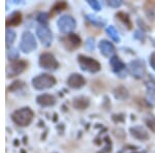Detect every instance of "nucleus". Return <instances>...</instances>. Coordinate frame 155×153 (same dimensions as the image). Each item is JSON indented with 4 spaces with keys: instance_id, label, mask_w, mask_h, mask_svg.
Here are the masks:
<instances>
[{
    "instance_id": "1",
    "label": "nucleus",
    "mask_w": 155,
    "mask_h": 153,
    "mask_svg": "<svg viewBox=\"0 0 155 153\" xmlns=\"http://www.w3.org/2000/svg\"><path fill=\"white\" fill-rule=\"evenodd\" d=\"M34 117V113L30 108H22V109L16 110L12 114V120L19 126H28L31 123Z\"/></svg>"
},
{
    "instance_id": "2",
    "label": "nucleus",
    "mask_w": 155,
    "mask_h": 153,
    "mask_svg": "<svg viewBox=\"0 0 155 153\" xmlns=\"http://www.w3.org/2000/svg\"><path fill=\"white\" fill-rule=\"evenodd\" d=\"M78 62H79L81 69L84 72L95 74V72H98L101 69V65L97 60L91 58V57L85 56V55L80 54L78 56Z\"/></svg>"
},
{
    "instance_id": "3",
    "label": "nucleus",
    "mask_w": 155,
    "mask_h": 153,
    "mask_svg": "<svg viewBox=\"0 0 155 153\" xmlns=\"http://www.w3.org/2000/svg\"><path fill=\"white\" fill-rule=\"evenodd\" d=\"M56 84V79L49 74H41L32 79V85L36 90L52 88Z\"/></svg>"
},
{
    "instance_id": "4",
    "label": "nucleus",
    "mask_w": 155,
    "mask_h": 153,
    "mask_svg": "<svg viewBox=\"0 0 155 153\" xmlns=\"http://www.w3.org/2000/svg\"><path fill=\"white\" fill-rule=\"evenodd\" d=\"M37 48V42L35 37L30 31H25L21 37L20 42V50L24 53H31Z\"/></svg>"
},
{
    "instance_id": "5",
    "label": "nucleus",
    "mask_w": 155,
    "mask_h": 153,
    "mask_svg": "<svg viewBox=\"0 0 155 153\" xmlns=\"http://www.w3.org/2000/svg\"><path fill=\"white\" fill-rule=\"evenodd\" d=\"M127 71L136 79H142L146 72L145 62L141 59H134L130 61L127 65Z\"/></svg>"
},
{
    "instance_id": "6",
    "label": "nucleus",
    "mask_w": 155,
    "mask_h": 153,
    "mask_svg": "<svg viewBox=\"0 0 155 153\" xmlns=\"http://www.w3.org/2000/svg\"><path fill=\"white\" fill-rule=\"evenodd\" d=\"M39 65L47 71H56L59 67V62L50 52H44L39 56Z\"/></svg>"
},
{
    "instance_id": "7",
    "label": "nucleus",
    "mask_w": 155,
    "mask_h": 153,
    "mask_svg": "<svg viewBox=\"0 0 155 153\" xmlns=\"http://www.w3.org/2000/svg\"><path fill=\"white\" fill-rule=\"evenodd\" d=\"M57 25H58V28L62 33H68L69 34L72 30L76 28L77 22L71 16L64 15V16H62L59 18L58 22H57Z\"/></svg>"
},
{
    "instance_id": "8",
    "label": "nucleus",
    "mask_w": 155,
    "mask_h": 153,
    "mask_svg": "<svg viewBox=\"0 0 155 153\" xmlns=\"http://www.w3.org/2000/svg\"><path fill=\"white\" fill-rule=\"evenodd\" d=\"M36 35L42 44V46L49 48L52 45V42H53V33H52V31L50 30L48 26H42V25H41V26L37 27Z\"/></svg>"
},
{
    "instance_id": "9",
    "label": "nucleus",
    "mask_w": 155,
    "mask_h": 153,
    "mask_svg": "<svg viewBox=\"0 0 155 153\" xmlns=\"http://www.w3.org/2000/svg\"><path fill=\"white\" fill-rule=\"evenodd\" d=\"M28 66V63H27L25 60H15V61L11 62V65L7 68V77H16L18 75L22 74L25 69Z\"/></svg>"
},
{
    "instance_id": "10",
    "label": "nucleus",
    "mask_w": 155,
    "mask_h": 153,
    "mask_svg": "<svg viewBox=\"0 0 155 153\" xmlns=\"http://www.w3.org/2000/svg\"><path fill=\"white\" fill-rule=\"evenodd\" d=\"M110 65H111L113 72H115L117 76H119L120 78L125 77L127 67L125 63L118 56H115L114 55L113 57H111V59H110Z\"/></svg>"
},
{
    "instance_id": "11",
    "label": "nucleus",
    "mask_w": 155,
    "mask_h": 153,
    "mask_svg": "<svg viewBox=\"0 0 155 153\" xmlns=\"http://www.w3.org/2000/svg\"><path fill=\"white\" fill-rule=\"evenodd\" d=\"M81 38H80L79 35L74 33H69L67 34V36L65 38H63V44L65 48L68 51H74V50L78 49L80 46H81Z\"/></svg>"
},
{
    "instance_id": "12",
    "label": "nucleus",
    "mask_w": 155,
    "mask_h": 153,
    "mask_svg": "<svg viewBox=\"0 0 155 153\" xmlns=\"http://www.w3.org/2000/svg\"><path fill=\"white\" fill-rule=\"evenodd\" d=\"M67 85L72 89H80L86 84L85 78L80 74H71V76L67 78Z\"/></svg>"
},
{
    "instance_id": "13",
    "label": "nucleus",
    "mask_w": 155,
    "mask_h": 153,
    "mask_svg": "<svg viewBox=\"0 0 155 153\" xmlns=\"http://www.w3.org/2000/svg\"><path fill=\"white\" fill-rule=\"evenodd\" d=\"M98 48H99V51H101V54L102 56L107 57H113V55L115 53V47L112 42H110L109 41H106V39H102V41L99 42L98 44Z\"/></svg>"
},
{
    "instance_id": "14",
    "label": "nucleus",
    "mask_w": 155,
    "mask_h": 153,
    "mask_svg": "<svg viewBox=\"0 0 155 153\" xmlns=\"http://www.w3.org/2000/svg\"><path fill=\"white\" fill-rule=\"evenodd\" d=\"M130 134L134 139L140 140V141H146L149 139V134L142 125H137V126L130 127L129 129Z\"/></svg>"
},
{
    "instance_id": "15",
    "label": "nucleus",
    "mask_w": 155,
    "mask_h": 153,
    "mask_svg": "<svg viewBox=\"0 0 155 153\" xmlns=\"http://www.w3.org/2000/svg\"><path fill=\"white\" fill-rule=\"evenodd\" d=\"M36 101L41 107H52L56 104V99L53 95L51 94H41L36 97Z\"/></svg>"
},
{
    "instance_id": "16",
    "label": "nucleus",
    "mask_w": 155,
    "mask_h": 153,
    "mask_svg": "<svg viewBox=\"0 0 155 153\" xmlns=\"http://www.w3.org/2000/svg\"><path fill=\"white\" fill-rule=\"evenodd\" d=\"M22 22V14L20 12H14L8 18L6 19V27L9 28L12 26H18Z\"/></svg>"
},
{
    "instance_id": "17",
    "label": "nucleus",
    "mask_w": 155,
    "mask_h": 153,
    "mask_svg": "<svg viewBox=\"0 0 155 153\" xmlns=\"http://www.w3.org/2000/svg\"><path fill=\"white\" fill-rule=\"evenodd\" d=\"M89 98L85 96H78L72 101V106L78 110H85L89 107Z\"/></svg>"
},
{
    "instance_id": "18",
    "label": "nucleus",
    "mask_w": 155,
    "mask_h": 153,
    "mask_svg": "<svg viewBox=\"0 0 155 153\" xmlns=\"http://www.w3.org/2000/svg\"><path fill=\"white\" fill-rule=\"evenodd\" d=\"M114 95H115V97H116L117 99L124 100V99L128 98L129 93H128V90H127L125 87L119 86V87H117V88L114 90Z\"/></svg>"
},
{
    "instance_id": "19",
    "label": "nucleus",
    "mask_w": 155,
    "mask_h": 153,
    "mask_svg": "<svg viewBox=\"0 0 155 153\" xmlns=\"http://www.w3.org/2000/svg\"><path fill=\"white\" fill-rule=\"evenodd\" d=\"M146 87L147 91H148V95L151 96V99H155V79L153 77H149L148 80L146 81Z\"/></svg>"
},
{
    "instance_id": "20",
    "label": "nucleus",
    "mask_w": 155,
    "mask_h": 153,
    "mask_svg": "<svg viewBox=\"0 0 155 153\" xmlns=\"http://www.w3.org/2000/svg\"><path fill=\"white\" fill-rule=\"evenodd\" d=\"M116 17L122 22V23L125 25V26L129 30L132 29V23H131V21H130V18H129V16L126 14V12H117V14H116Z\"/></svg>"
},
{
    "instance_id": "21",
    "label": "nucleus",
    "mask_w": 155,
    "mask_h": 153,
    "mask_svg": "<svg viewBox=\"0 0 155 153\" xmlns=\"http://www.w3.org/2000/svg\"><path fill=\"white\" fill-rule=\"evenodd\" d=\"M107 35H109L110 37H111L112 39L115 42H120V36H119V33L118 31H117V29L115 28V27L113 26V25H110L109 27L106 29Z\"/></svg>"
},
{
    "instance_id": "22",
    "label": "nucleus",
    "mask_w": 155,
    "mask_h": 153,
    "mask_svg": "<svg viewBox=\"0 0 155 153\" xmlns=\"http://www.w3.org/2000/svg\"><path fill=\"white\" fill-rule=\"evenodd\" d=\"M15 39H16V32L14 30L6 28L5 31V42H6V48L8 49L9 46H12L14 44Z\"/></svg>"
},
{
    "instance_id": "23",
    "label": "nucleus",
    "mask_w": 155,
    "mask_h": 153,
    "mask_svg": "<svg viewBox=\"0 0 155 153\" xmlns=\"http://www.w3.org/2000/svg\"><path fill=\"white\" fill-rule=\"evenodd\" d=\"M87 20L91 22L93 25L95 26H98V27H102L104 24H106V21H104L101 18L99 17H96V16H93V15H87Z\"/></svg>"
},
{
    "instance_id": "24",
    "label": "nucleus",
    "mask_w": 155,
    "mask_h": 153,
    "mask_svg": "<svg viewBox=\"0 0 155 153\" xmlns=\"http://www.w3.org/2000/svg\"><path fill=\"white\" fill-rule=\"evenodd\" d=\"M66 7H67L66 2H64V1H58V2H56V3H55L53 6H52L51 12L53 15H55V14H57V12H62L63 9H65Z\"/></svg>"
},
{
    "instance_id": "25",
    "label": "nucleus",
    "mask_w": 155,
    "mask_h": 153,
    "mask_svg": "<svg viewBox=\"0 0 155 153\" xmlns=\"http://www.w3.org/2000/svg\"><path fill=\"white\" fill-rule=\"evenodd\" d=\"M145 123L151 129V131H153L155 134V117L153 115H149V116L145 118Z\"/></svg>"
},
{
    "instance_id": "26",
    "label": "nucleus",
    "mask_w": 155,
    "mask_h": 153,
    "mask_svg": "<svg viewBox=\"0 0 155 153\" xmlns=\"http://www.w3.org/2000/svg\"><path fill=\"white\" fill-rule=\"evenodd\" d=\"M36 20L42 25V26H47V24H48V22H49V15L47 14V12H39V14L37 15Z\"/></svg>"
},
{
    "instance_id": "27",
    "label": "nucleus",
    "mask_w": 155,
    "mask_h": 153,
    "mask_svg": "<svg viewBox=\"0 0 155 153\" xmlns=\"http://www.w3.org/2000/svg\"><path fill=\"white\" fill-rule=\"evenodd\" d=\"M7 57L9 58V60L15 61V60H18L19 58V52L17 51V49H11L7 51Z\"/></svg>"
},
{
    "instance_id": "28",
    "label": "nucleus",
    "mask_w": 155,
    "mask_h": 153,
    "mask_svg": "<svg viewBox=\"0 0 155 153\" xmlns=\"http://www.w3.org/2000/svg\"><path fill=\"white\" fill-rule=\"evenodd\" d=\"M23 86H24V83L22 81H15L11 85V87H9V90H11V91H18V90L21 89Z\"/></svg>"
},
{
    "instance_id": "29",
    "label": "nucleus",
    "mask_w": 155,
    "mask_h": 153,
    "mask_svg": "<svg viewBox=\"0 0 155 153\" xmlns=\"http://www.w3.org/2000/svg\"><path fill=\"white\" fill-rule=\"evenodd\" d=\"M88 4L94 9V11H101V3H99L98 1H95V0H88Z\"/></svg>"
},
{
    "instance_id": "30",
    "label": "nucleus",
    "mask_w": 155,
    "mask_h": 153,
    "mask_svg": "<svg viewBox=\"0 0 155 153\" xmlns=\"http://www.w3.org/2000/svg\"><path fill=\"white\" fill-rule=\"evenodd\" d=\"M85 48H86L88 51H93L94 49V39L93 38H88L86 41V44H85Z\"/></svg>"
},
{
    "instance_id": "31",
    "label": "nucleus",
    "mask_w": 155,
    "mask_h": 153,
    "mask_svg": "<svg viewBox=\"0 0 155 153\" xmlns=\"http://www.w3.org/2000/svg\"><path fill=\"white\" fill-rule=\"evenodd\" d=\"M107 4L112 7H119L122 5V1H117V0H111V1H107Z\"/></svg>"
},
{
    "instance_id": "32",
    "label": "nucleus",
    "mask_w": 155,
    "mask_h": 153,
    "mask_svg": "<svg viewBox=\"0 0 155 153\" xmlns=\"http://www.w3.org/2000/svg\"><path fill=\"white\" fill-rule=\"evenodd\" d=\"M149 62H150V65H151V67L155 71V52H153V53L150 55Z\"/></svg>"
}]
</instances>
